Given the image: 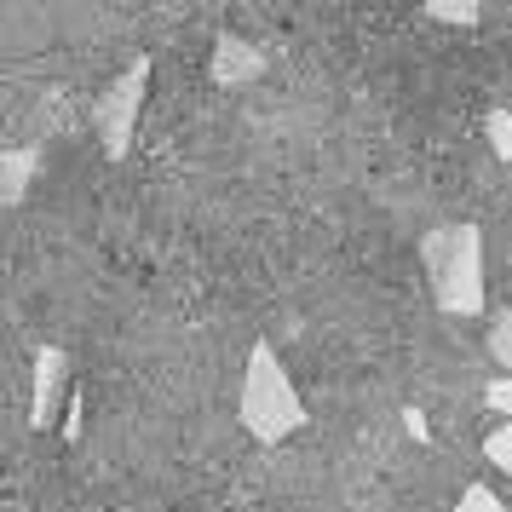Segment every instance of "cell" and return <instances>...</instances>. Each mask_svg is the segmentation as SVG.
Listing matches in <instances>:
<instances>
[{
  "instance_id": "obj_1",
  "label": "cell",
  "mask_w": 512,
  "mask_h": 512,
  "mask_svg": "<svg viewBox=\"0 0 512 512\" xmlns=\"http://www.w3.org/2000/svg\"><path fill=\"white\" fill-rule=\"evenodd\" d=\"M242 426L254 432L259 443H277L288 438L294 426H305V409L294 386H288V374H282L277 351L271 340H259L254 357H248V386H242Z\"/></svg>"
},
{
  "instance_id": "obj_2",
  "label": "cell",
  "mask_w": 512,
  "mask_h": 512,
  "mask_svg": "<svg viewBox=\"0 0 512 512\" xmlns=\"http://www.w3.org/2000/svg\"><path fill=\"white\" fill-rule=\"evenodd\" d=\"M426 271L438 277V300L443 311H461V317H478L484 311V248H478V231H438L426 236Z\"/></svg>"
},
{
  "instance_id": "obj_3",
  "label": "cell",
  "mask_w": 512,
  "mask_h": 512,
  "mask_svg": "<svg viewBox=\"0 0 512 512\" xmlns=\"http://www.w3.org/2000/svg\"><path fill=\"white\" fill-rule=\"evenodd\" d=\"M139 98H144V70L121 75L104 98H93V121L104 127V144H110L116 156L127 150V133H133V116H139Z\"/></svg>"
},
{
  "instance_id": "obj_4",
  "label": "cell",
  "mask_w": 512,
  "mask_h": 512,
  "mask_svg": "<svg viewBox=\"0 0 512 512\" xmlns=\"http://www.w3.org/2000/svg\"><path fill=\"white\" fill-rule=\"evenodd\" d=\"M58 380H64V351H41L35 357V426H47L58 409Z\"/></svg>"
},
{
  "instance_id": "obj_5",
  "label": "cell",
  "mask_w": 512,
  "mask_h": 512,
  "mask_svg": "<svg viewBox=\"0 0 512 512\" xmlns=\"http://www.w3.org/2000/svg\"><path fill=\"white\" fill-rule=\"evenodd\" d=\"M213 70H219V81H248V75L265 70V58H254V52H248V41H225Z\"/></svg>"
},
{
  "instance_id": "obj_6",
  "label": "cell",
  "mask_w": 512,
  "mask_h": 512,
  "mask_svg": "<svg viewBox=\"0 0 512 512\" xmlns=\"http://www.w3.org/2000/svg\"><path fill=\"white\" fill-rule=\"evenodd\" d=\"M41 162V150H35V144H12V150H6V156H0V167H6V202H18V196H24V179H29V167Z\"/></svg>"
},
{
  "instance_id": "obj_7",
  "label": "cell",
  "mask_w": 512,
  "mask_h": 512,
  "mask_svg": "<svg viewBox=\"0 0 512 512\" xmlns=\"http://www.w3.org/2000/svg\"><path fill=\"white\" fill-rule=\"evenodd\" d=\"M489 357H495L501 369H512V311H495V317H489Z\"/></svg>"
},
{
  "instance_id": "obj_8",
  "label": "cell",
  "mask_w": 512,
  "mask_h": 512,
  "mask_svg": "<svg viewBox=\"0 0 512 512\" xmlns=\"http://www.w3.org/2000/svg\"><path fill=\"white\" fill-rule=\"evenodd\" d=\"M484 455H489V466H501V472L512 478V420H501V426L484 438Z\"/></svg>"
},
{
  "instance_id": "obj_9",
  "label": "cell",
  "mask_w": 512,
  "mask_h": 512,
  "mask_svg": "<svg viewBox=\"0 0 512 512\" xmlns=\"http://www.w3.org/2000/svg\"><path fill=\"white\" fill-rule=\"evenodd\" d=\"M455 512H512L495 489H484V484H472V489H461V507Z\"/></svg>"
},
{
  "instance_id": "obj_10",
  "label": "cell",
  "mask_w": 512,
  "mask_h": 512,
  "mask_svg": "<svg viewBox=\"0 0 512 512\" xmlns=\"http://www.w3.org/2000/svg\"><path fill=\"white\" fill-rule=\"evenodd\" d=\"M489 150H495V156H507V162H512V116H501V110L489 116Z\"/></svg>"
},
{
  "instance_id": "obj_11",
  "label": "cell",
  "mask_w": 512,
  "mask_h": 512,
  "mask_svg": "<svg viewBox=\"0 0 512 512\" xmlns=\"http://www.w3.org/2000/svg\"><path fill=\"white\" fill-rule=\"evenodd\" d=\"M484 403L495 409V415L512 420V374H507V380H489V386H484Z\"/></svg>"
},
{
  "instance_id": "obj_12",
  "label": "cell",
  "mask_w": 512,
  "mask_h": 512,
  "mask_svg": "<svg viewBox=\"0 0 512 512\" xmlns=\"http://www.w3.org/2000/svg\"><path fill=\"white\" fill-rule=\"evenodd\" d=\"M432 18H443V24H472L478 6H432Z\"/></svg>"
}]
</instances>
